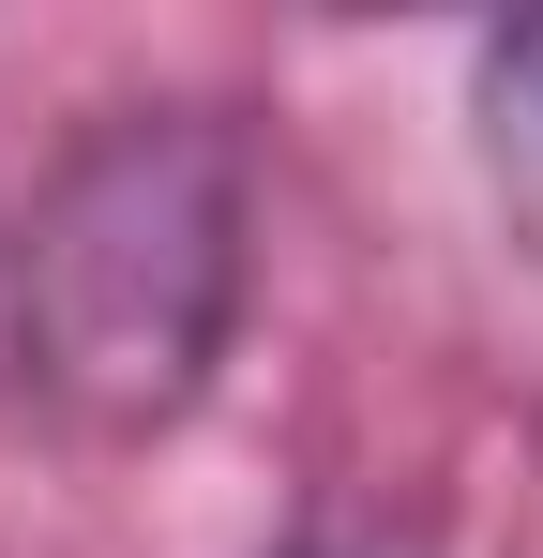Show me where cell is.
<instances>
[{
    "instance_id": "obj_1",
    "label": "cell",
    "mask_w": 543,
    "mask_h": 558,
    "mask_svg": "<svg viewBox=\"0 0 543 558\" xmlns=\"http://www.w3.org/2000/svg\"><path fill=\"white\" fill-rule=\"evenodd\" d=\"M257 302V121L212 92L90 106L0 257V377L46 438L152 453L212 408Z\"/></svg>"
},
{
    "instance_id": "obj_3",
    "label": "cell",
    "mask_w": 543,
    "mask_h": 558,
    "mask_svg": "<svg viewBox=\"0 0 543 558\" xmlns=\"http://www.w3.org/2000/svg\"><path fill=\"white\" fill-rule=\"evenodd\" d=\"M287 558H377V544H348V529H302V544H287Z\"/></svg>"
},
{
    "instance_id": "obj_2",
    "label": "cell",
    "mask_w": 543,
    "mask_h": 558,
    "mask_svg": "<svg viewBox=\"0 0 543 558\" xmlns=\"http://www.w3.org/2000/svg\"><path fill=\"white\" fill-rule=\"evenodd\" d=\"M468 167H483L498 242L543 272V15H498L468 46Z\"/></svg>"
}]
</instances>
